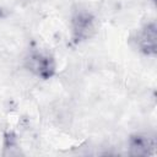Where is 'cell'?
<instances>
[{"label": "cell", "mask_w": 157, "mask_h": 157, "mask_svg": "<svg viewBox=\"0 0 157 157\" xmlns=\"http://www.w3.org/2000/svg\"><path fill=\"white\" fill-rule=\"evenodd\" d=\"M27 67L42 78H49L55 71L54 59L45 53H33L27 59Z\"/></svg>", "instance_id": "obj_1"}, {"label": "cell", "mask_w": 157, "mask_h": 157, "mask_svg": "<svg viewBox=\"0 0 157 157\" xmlns=\"http://www.w3.org/2000/svg\"><path fill=\"white\" fill-rule=\"evenodd\" d=\"M94 32V18L90 12L78 11L72 17V33L75 40H83Z\"/></svg>", "instance_id": "obj_2"}, {"label": "cell", "mask_w": 157, "mask_h": 157, "mask_svg": "<svg viewBox=\"0 0 157 157\" xmlns=\"http://www.w3.org/2000/svg\"><path fill=\"white\" fill-rule=\"evenodd\" d=\"M156 140L146 134H137L130 139V151L135 156H150L155 152Z\"/></svg>", "instance_id": "obj_3"}, {"label": "cell", "mask_w": 157, "mask_h": 157, "mask_svg": "<svg viewBox=\"0 0 157 157\" xmlns=\"http://www.w3.org/2000/svg\"><path fill=\"white\" fill-rule=\"evenodd\" d=\"M156 38H157L156 25L155 23L146 25L142 28V31L139 33V37H137V43H139L140 49L147 55H155L156 45H157Z\"/></svg>", "instance_id": "obj_4"}]
</instances>
